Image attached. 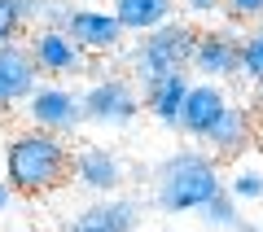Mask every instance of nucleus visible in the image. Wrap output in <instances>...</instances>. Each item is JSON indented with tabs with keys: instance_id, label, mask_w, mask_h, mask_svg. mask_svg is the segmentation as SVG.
<instances>
[{
	"instance_id": "nucleus-12",
	"label": "nucleus",
	"mask_w": 263,
	"mask_h": 232,
	"mask_svg": "<svg viewBox=\"0 0 263 232\" xmlns=\"http://www.w3.org/2000/svg\"><path fill=\"white\" fill-rule=\"evenodd\" d=\"M136 228H141V202H132V197H97L66 223V232H136Z\"/></svg>"
},
{
	"instance_id": "nucleus-8",
	"label": "nucleus",
	"mask_w": 263,
	"mask_h": 232,
	"mask_svg": "<svg viewBox=\"0 0 263 232\" xmlns=\"http://www.w3.org/2000/svg\"><path fill=\"white\" fill-rule=\"evenodd\" d=\"M66 35L75 40L88 57L119 53V48L127 44L123 22L114 18V9H101V5H75V13H70V22H66Z\"/></svg>"
},
{
	"instance_id": "nucleus-3",
	"label": "nucleus",
	"mask_w": 263,
	"mask_h": 232,
	"mask_svg": "<svg viewBox=\"0 0 263 232\" xmlns=\"http://www.w3.org/2000/svg\"><path fill=\"white\" fill-rule=\"evenodd\" d=\"M193 48H197V27L184 18H171L167 27L149 31V35H136L127 53V66H132V79L141 88L158 84L167 74H180L193 66Z\"/></svg>"
},
{
	"instance_id": "nucleus-26",
	"label": "nucleus",
	"mask_w": 263,
	"mask_h": 232,
	"mask_svg": "<svg viewBox=\"0 0 263 232\" xmlns=\"http://www.w3.org/2000/svg\"><path fill=\"white\" fill-rule=\"evenodd\" d=\"M259 232H263V223H259Z\"/></svg>"
},
{
	"instance_id": "nucleus-18",
	"label": "nucleus",
	"mask_w": 263,
	"mask_h": 232,
	"mask_svg": "<svg viewBox=\"0 0 263 232\" xmlns=\"http://www.w3.org/2000/svg\"><path fill=\"white\" fill-rule=\"evenodd\" d=\"M18 5H22L27 27H66L70 13H75L70 0H18Z\"/></svg>"
},
{
	"instance_id": "nucleus-25",
	"label": "nucleus",
	"mask_w": 263,
	"mask_h": 232,
	"mask_svg": "<svg viewBox=\"0 0 263 232\" xmlns=\"http://www.w3.org/2000/svg\"><path fill=\"white\" fill-rule=\"evenodd\" d=\"M254 31H263V27H254Z\"/></svg>"
},
{
	"instance_id": "nucleus-2",
	"label": "nucleus",
	"mask_w": 263,
	"mask_h": 232,
	"mask_svg": "<svg viewBox=\"0 0 263 232\" xmlns=\"http://www.w3.org/2000/svg\"><path fill=\"white\" fill-rule=\"evenodd\" d=\"M70 162H75V153L62 136L27 127L5 145V184L22 197H44L70 180Z\"/></svg>"
},
{
	"instance_id": "nucleus-6",
	"label": "nucleus",
	"mask_w": 263,
	"mask_h": 232,
	"mask_svg": "<svg viewBox=\"0 0 263 232\" xmlns=\"http://www.w3.org/2000/svg\"><path fill=\"white\" fill-rule=\"evenodd\" d=\"M241 31L237 27H206L197 31V48H193V66L189 74L224 84V79H241Z\"/></svg>"
},
{
	"instance_id": "nucleus-19",
	"label": "nucleus",
	"mask_w": 263,
	"mask_h": 232,
	"mask_svg": "<svg viewBox=\"0 0 263 232\" xmlns=\"http://www.w3.org/2000/svg\"><path fill=\"white\" fill-rule=\"evenodd\" d=\"M219 13H224L228 27H263V0H224L219 5Z\"/></svg>"
},
{
	"instance_id": "nucleus-14",
	"label": "nucleus",
	"mask_w": 263,
	"mask_h": 232,
	"mask_svg": "<svg viewBox=\"0 0 263 232\" xmlns=\"http://www.w3.org/2000/svg\"><path fill=\"white\" fill-rule=\"evenodd\" d=\"M189 88H193V74L180 70V74H167V79H158V84L145 88V114H149L154 123H162V127H180V110H184V96Z\"/></svg>"
},
{
	"instance_id": "nucleus-9",
	"label": "nucleus",
	"mask_w": 263,
	"mask_h": 232,
	"mask_svg": "<svg viewBox=\"0 0 263 232\" xmlns=\"http://www.w3.org/2000/svg\"><path fill=\"white\" fill-rule=\"evenodd\" d=\"M70 180H75L79 188H88V193H97V197H119L127 171H123V158L114 153V149H105V145H79L75 149V162H70Z\"/></svg>"
},
{
	"instance_id": "nucleus-24",
	"label": "nucleus",
	"mask_w": 263,
	"mask_h": 232,
	"mask_svg": "<svg viewBox=\"0 0 263 232\" xmlns=\"http://www.w3.org/2000/svg\"><path fill=\"white\" fill-rule=\"evenodd\" d=\"M84 5H97V0H84ZM110 5H114V0H110Z\"/></svg>"
},
{
	"instance_id": "nucleus-11",
	"label": "nucleus",
	"mask_w": 263,
	"mask_h": 232,
	"mask_svg": "<svg viewBox=\"0 0 263 232\" xmlns=\"http://www.w3.org/2000/svg\"><path fill=\"white\" fill-rule=\"evenodd\" d=\"M228 105L233 101H228V92L219 84L193 79V88H189V96H184V110H180V131H189L193 140H206L211 127L228 114Z\"/></svg>"
},
{
	"instance_id": "nucleus-23",
	"label": "nucleus",
	"mask_w": 263,
	"mask_h": 232,
	"mask_svg": "<svg viewBox=\"0 0 263 232\" xmlns=\"http://www.w3.org/2000/svg\"><path fill=\"white\" fill-rule=\"evenodd\" d=\"M9 202H13V188L0 180V219H5V210H9Z\"/></svg>"
},
{
	"instance_id": "nucleus-17",
	"label": "nucleus",
	"mask_w": 263,
	"mask_h": 232,
	"mask_svg": "<svg viewBox=\"0 0 263 232\" xmlns=\"http://www.w3.org/2000/svg\"><path fill=\"white\" fill-rule=\"evenodd\" d=\"M197 219L206 223V228H215V232H237L246 223V215H241V206H237L233 197H228V188H224L219 197H211V202L197 210Z\"/></svg>"
},
{
	"instance_id": "nucleus-15",
	"label": "nucleus",
	"mask_w": 263,
	"mask_h": 232,
	"mask_svg": "<svg viewBox=\"0 0 263 232\" xmlns=\"http://www.w3.org/2000/svg\"><path fill=\"white\" fill-rule=\"evenodd\" d=\"M110 9L127 35H149L176 18V0H114Z\"/></svg>"
},
{
	"instance_id": "nucleus-4",
	"label": "nucleus",
	"mask_w": 263,
	"mask_h": 232,
	"mask_svg": "<svg viewBox=\"0 0 263 232\" xmlns=\"http://www.w3.org/2000/svg\"><path fill=\"white\" fill-rule=\"evenodd\" d=\"M79 96H84V123H92V127H127V123H136V114L145 110V96L136 92V84L123 79V74L92 79Z\"/></svg>"
},
{
	"instance_id": "nucleus-13",
	"label": "nucleus",
	"mask_w": 263,
	"mask_h": 232,
	"mask_svg": "<svg viewBox=\"0 0 263 232\" xmlns=\"http://www.w3.org/2000/svg\"><path fill=\"white\" fill-rule=\"evenodd\" d=\"M259 140V131H254V110L250 105H228V114L211 127V136L202 140L206 145L211 158H241V153H250V145Z\"/></svg>"
},
{
	"instance_id": "nucleus-5",
	"label": "nucleus",
	"mask_w": 263,
	"mask_h": 232,
	"mask_svg": "<svg viewBox=\"0 0 263 232\" xmlns=\"http://www.w3.org/2000/svg\"><path fill=\"white\" fill-rule=\"evenodd\" d=\"M22 114L31 119V127L53 131V136H75L84 127V96L66 84H40L31 92V101L22 105Z\"/></svg>"
},
{
	"instance_id": "nucleus-16",
	"label": "nucleus",
	"mask_w": 263,
	"mask_h": 232,
	"mask_svg": "<svg viewBox=\"0 0 263 232\" xmlns=\"http://www.w3.org/2000/svg\"><path fill=\"white\" fill-rule=\"evenodd\" d=\"M224 188L237 206H259L263 202V153H241L224 171Z\"/></svg>"
},
{
	"instance_id": "nucleus-22",
	"label": "nucleus",
	"mask_w": 263,
	"mask_h": 232,
	"mask_svg": "<svg viewBox=\"0 0 263 232\" xmlns=\"http://www.w3.org/2000/svg\"><path fill=\"white\" fill-rule=\"evenodd\" d=\"M219 5H224V0H176V9L193 13V18H215Z\"/></svg>"
},
{
	"instance_id": "nucleus-1",
	"label": "nucleus",
	"mask_w": 263,
	"mask_h": 232,
	"mask_svg": "<svg viewBox=\"0 0 263 232\" xmlns=\"http://www.w3.org/2000/svg\"><path fill=\"white\" fill-rule=\"evenodd\" d=\"M224 193V167L206 149H176L154 167V206L162 215H197Z\"/></svg>"
},
{
	"instance_id": "nucleus-21",
	"label": "nucleus",
	"mask_w": 263,
	"mask_h": 232,
	"mask_svg": "<svg viewBox=\"0 0 263 232\" xmlns=\"http://www.w3.org/2000/svg\"><path fill=\"white\" fill-rule=\"evenodd\" d=\"M22 31H27L22 5H18V0H0V48H5V44H18Z\"/></svg>"
},
{
	"instance_id": "nucleus-20",
	"label": "nucleus",
	"mask_w": 263,
	"mask_h": 232,
	"mask_svg": "<svg viewBox=\"0 0 263 232\" xmlns=\"http://www.w3.org/2000/svg\"><path fill=\"white\" fill-rule=\"evenodd\" d=\"M241 79H250V88L263 84V31H250L241 40Z\"/></svg>"
},
{
	"instance_id": "nucleus-7",
	"label": "nucleus",
	"mask_w": 263,
	"mask_h": 232,
	"mask_svg": "<svg viewBox=\"0 0 263 232\" xmlns=\"http://www.w3.org/2000/svg\"><path fill=\"white\" fill-rule=\"evenodd\" d=\"M27 48H31V57H35L40 74H48V79L88 74V53L66 35V27H31Z\"/></svg>"
},
{
	"instance_id": "nucleus-10",
	"label": "nucleus",
	"mask_w": 263,
	"mask_h": 232,
	"mask_svg": "<svg viewBox=\"0 0 263 232\" xmlns=\"http://www.w3.org/2000/svg\"><path fill=\"white\" fill-rule=\"evenodd\" d=\"M40 79H44V74H40V66H35V57H31L27 40L5 44V48H0V114L27 105L31 92L40 88Z\"/></svg>"
}]
</instances>
